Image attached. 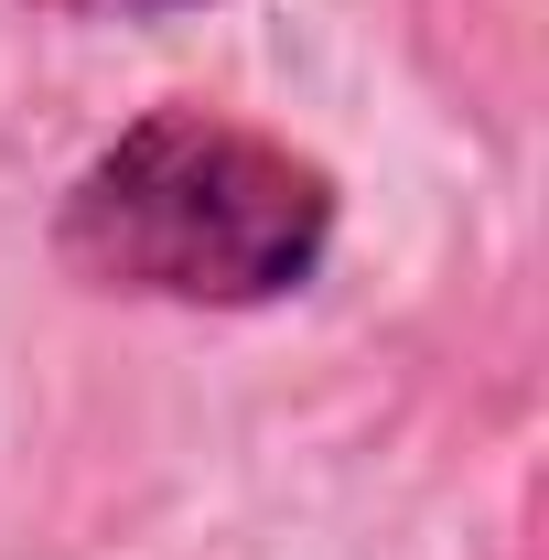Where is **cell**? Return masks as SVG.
<instances>
[{"instance_id":"1","label":"cell","mask_w":549,"mask_h":560,"mask_svg":"<svg viewBox=\"0 0 549 560\" xmlns=\"http://www.w3.org/2000/svg\"><path fill=\"white\" fill-rule=\"evenodd\" d=\"M55 248L97 291L195 302V313H259L291 302L335 248V173L291 140L237 130L195 97L151 108L75 173Z\"/></svg>"},{"instance_id":"2","label":"cell","mask_w":549,"mask_h":560,"mask_svg":"<svg viewBox=\"0 0 549 560\" xmlns=\"http://www.w3.org/2000/svg\"><path fill=\"white\" fill-rule=\"evenodd\" d=\"M44 11H75V22H108L119 11V22H140V11H195V0H44Z\"/></svg>"}]
</instances>
